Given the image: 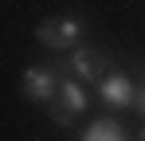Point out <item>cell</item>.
I'll use <instances>...</instances> for the list:
<instances>
[{
    "instance_id": "6da1fadb",
    "label": "cell",
    "mask_w": 145,
    "mask_h": 141,
    "mask_svg": "<svg viewBox=\"0 0 145 141\" xmlns=\"http://www.w3.org/2000/svg\"><path fill=\"white\" fill-rule=\"evenodd\" d=\"M82 110H86V90L78 86V78H59V90L51 98V121L55 125H71Z\"/></svg>"
},
{
    "instance_id": "7a4b0ae2",
    "label": "cell",
    "mask_w": 145,
    "mask_h": 141,
    "mask_svg": "<svg viewBox=\"0 0 145 141\" xmlns=\"http://www.w3.org/2000/svg\"><path fill=\"white\" fill-rule=\"evenodd\" d=\"M78 31H82L78 16H51V20H43L35 27V39L43 47H51V51H71L78 43Z\"/></svg>"
},
{
    "instance_id": "3957f363",
    "label": "cell",
    "mask_w": 145,
    "mask_h": 141,
    "mask_svg": "<svg viewBox=\"0 0 145 141\" xmlns=\"http://www.w3.org/2000/svg\"><path fill=\"white\" fill-rule=\"evenodd\" d=\"M71 70H74V78L98 86V82L110 74V55H102V51H94V47H74L71 51Z\"/></svg>"
},
{
    "instance_id": "277c9868",
    "label": "cell",
    "mask_w": 145,
    "mask_h": 141,
    "mask_svg": "<svg viewBox=\"0 0 145 141\" xmlns=\"http://www.w3.org/2000/svg\"><path fill=\"white\" fill-rule=\"evenodd\" d=\"M20 86H24V98H31V102H51L59 90V74L51 67H27Z\"/></svg>"
},
{
    "instance_id": "5b68a950",
    "label": "cell",
    "mask_w": 145,
    "mask_h": 141,
    "mask_svg": "<svg viewBox=\"0 0 145 141\" xmlns=\"http://www.w3.org/2000/svg\"><path fill=\"white\" fill-rule=\"evenodd\" d=\"M98 94L106 98V106H114V110H125V106H133V98H137V90H133V82H129V74H106L102 82H98Z\"/></svg>"
},
{
    "instance_id": "8992f818",
    "label": "cell",
    "mask_w": 145,
    "mask_h": 141,
    "mask_svg": "<svg viewBox=\"0 0 145 141\" xmlns=\"http://www.w3.org/2000/svg\"><path fill=\"white\" fill-rule=\"evenodd\" d=\"M82 141H129V137H125V129H121L114 118H102V121H94L82 133Z\"/></svg>"
},
{
    "instance_id": "52a82bcc",
    "label": "cell",
    "mask_w": 145,
    "mask_h": 141,
    "mask_svg": "<svg viewBox=\"0 0 145 141\" xmlns=\"http://www.w3.org/2000/svg\"><path fill=\"white\" fill-rule=\"evenodd\" d=\"M133 106H137V114L145 118V86H141V90H137V98H133Z\"/></svg>"
},
{
    "instance_id": "ba28073f",
    "label": "cell",
    "mask_w": 145,
    "mask_h": 141,
    "mask_svg": "<svg viewBox=\"0 0 145 141\" xmlns=\"http://www.w3.org/2000/svg\"><path fill=\"white\" fill-rule=\"evenodd\" d=\"M141 141H145V133H141Z\"/></svg>"
}]
</instances>
